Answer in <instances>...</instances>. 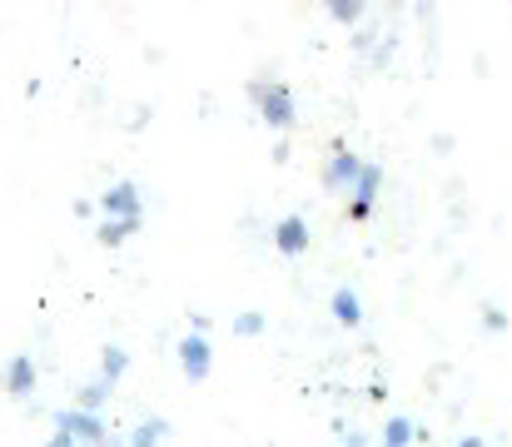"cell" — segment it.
<instances>
[{"label":"cell","instance_id":"cell-13","mask_svg":"<svg viewBox=\"0 0 512 447\" xmlns=\"http://www.w3.org/2000/svg\"><path fill=\"white\" fill-rule=\"evenodd\" d=\"M264 328H269L264 308H244V313H234V318H229V333H234V338H259Z\"/></svg>","mask_w":512,"mask_h":447},{"label":"cell","instance_id":"cell-10","mask_svg":"<svg viewBox=\"0 0 512 447\" xmlns=\"http://www.w3.org/2000/svg\"><path fill=\"white\" fill-rule=\"evenodd\" d=\"M165 433H170V418L150 413V418H140V423L130 428V447H160L165 443Z\"/></svg>","mask_w":512,"mask_h":447},{"label":"cell","instance_id":"cell-14","mask_svg":"<svg viewBox=\"0 0 512 447\" xmlns=\"http://www.w3.org/2000/svg\"><path fill=\"white\" fill-rule=\"evenodd\" d=\"M413 438H418V428H413L408 418H388V423H383V447H408Z\"/></svg>","mask_w":512,"mask_h":447},{"label":"cell","instance_id":"cell-19","mask_svg":"<svg viewBox=\"0 0 512 447\" xmlns=\"http://www.w3.org/2000/svg\"><path fill=\"white\" fill-rule=\"evenodd\" d=\"M105 447H130V443H120V438H115V433H110V438H105Z\"/></svg>","mask_w":512,"mask_h":447},{"label":"cell","instance_id":"cell-5","mask_svg":"<svg viewBox=\"0 0 512 447\" xmlns=\"http://www.w3.org/2000/svg\"><path fill=\"white\" fill-rule=\"evenodd\" d=\"M35 383H40V368H35V358H30V353L5 358V368H0V388H5V398H10V403H25V398L35 393Z\"/></svg>","mask_w":512,"mask_h":447},{"label":"cell","instance_id":"cell-1","mask_svg":"<svg viewBox=\"0 0 512 447\" xmlns=\"http://www.w3.org/2000/svg\"><path fill=\"white\" fill-rule=\"evenodd\" d=\"M244 95H249L254 115H259V120H264L269 130L289 135V130L299 125V100H294V90H289L284 80H274V75H254Z\"/></svg>","mask_w":512,"mask_h":447},{"label":"cell","instance_id":"cell-11","mask_svg":"<svg viewBox=\"0 0 512 447\" xmlns=\"http://www.w3.org/2000/svg\"><path fill=\"white\" fill-rule=\"evenodd\" d=\"M125 373H130V353H125L120 343H105V348H100V378L115 388Z\"/></svg>","mask_w":512,"mask_h":447},{"label":"cell","instance_id":"cell-21","mask_svg":"<svg viewBox=\"0 0 512 447\" xmlns=\"http://www.w3.org/2000/svg\"><path fill=\"white\" fill-rule=\"evenodd\" d=\"M70 447H85V443H75V438H70Z\"/></svg>","mask_w":512,"mask_h":447},{"label":"cell","instance_id":"cell-15","mask_svg":"<svg viewBox=\"0 0 512 447\" xmlns=\"http://www.w3.org/2000/svg\"><path fill=\"white\" fill-rule=\"evenodd\" d=\"M363 0H329V20H339V25H358L363 20Z\"/></svg>","mask_w":512,"mask_h":447},{"label":"cell","instance_id":"cell-8","mask_svg":"<svg viewBox=\"0 0 512 447\" xmlns=\"http://www.w3.org/2000/svg\"><path fill=\"white\" fill-rule=\"evenodd\" d=\"M274 249H279L284 259H304V249H309V224H304V214H284V219L274 224Z\"/></svg>","mask_w":512,"mask_h":447},{"label":"cell","instance_id":"cell-7","mask_svg":"<svg viewBox=\"0 0 512 447\" xmlns=\"http://www.w3.org/2000/svg\"><path fill=\"white\" fill-rule=\"evenodd\" d=\"M378 189H383V169H378V164H363V169H358V184H353V194H348V219H353V224H363V219L373 214Z\"/></svg>","mask_w":512,"mask_h":447},{"label":"cell","instance_id":"cell-6","mask_svg":"<svg viewBox=\"0 0 512 447\" xmlns=\"http://www.w3.org/2000/svg\"><path fill=\"white\" fill-rule=\"evenodd\" d=\"M358 169H363V159H358L353 149L334 145L329 149V159H324V169H319V179H324V189H334V194H353Z\"/></svg>","mask_w":512,"mask_h":447},{"label":"cell","instance_id":"cell-18","mask_svg":"<svg viewBox=\"0 0 512 447\" xmlns=\"http://www.w3.org/2000/svg\"><path fill=\"white\" fill-rule=\"evenodd\" d=\"M339 447H363V433H343V443Z\"/></svg>","mask_w":512,"mask_h":447},{"label":"cell","instance_id":"cell-16","mask_svg":"<svg viewBox=\"0 0 512 447\" xmlns=\"http://www.w3.org/2000/svg\"><path fill=\"white\" fill-rule=\"evenodd\" d=\"M125 239H130V234H125L120 224H110V219H100V229H95V244H100V249H120Z\"/></svg>","mask_w":512,"mask_h":447},{"label":"cell","instance_id":"cell-17","mask_svg":"<svg viewBox=\"0 0 512 447\" xmlns=\"http://www.w3.org/2000/svg\"><path fill=\"white\" fill-rule=\"evenodd\" d=\"M45 447H70V438H65L60 428H55V433H50V443H45Z\"/></svg>","mask_w":512,"mask_h":447},{"label":"cell","instance_id":"cell-12","mask_svg":"<svg viewBox=\"0 0 512 447\" xmlns=\"http://www.w3.org/2000/svg\"><path fill=\"white\" fill-rule=\"evenodd\" d=\"M329 308H334V318H339L343 328H358V323H363V308H358V294H353V289H334Z\"/></svg>","mask_w":512,"mask_h":447},{"label":"cell","instance_id":"cell-3","mask_svg":"<svg viewBox=\"0 0 512 447\" xmlns=\"http://www.w3.org/2000/svg\"><path fill=\"white\" fill-rule=\"evenodd\" d=\"M55 428L85 447H105V438H110L105 413H80V408H60V413H55Z\"/></svg>","mask_w":512,"mask_h":447},{"label":"cell","instance_id":"cell-2","mask_svg":"<svg viewBox=\"0 0 512 447\" xmlns=\"http://www.w3.org/2000/svg\"><path fill=\"white\" fill-rule=\"evenodd\" d=\"M100 219L120 224L125 234H140V229H145V189H140L135 179L110 184V189L100 194Z\"/></svg>","mask_w":512,"mask_h":447},{"label":"cell","instance_id":"cell-9","mask_svg":"<svg viewBox=\"0 0 512 447\" xmlns=\"http://www.w3.org/2000/svg\"><path fill=\"white\" fill-rule=\"evenodd\" d=\"M110 393H115V388H110V383H105V378L95 373L90 383H80V393H75V403H70V408H80V413H105Z\"/></svg>","mask_w":512,"mask_h":447},{"label":"cell","instance_id":"cell-4","mask_svg":"<svg viewBox=\"0 0 512 447\" xmlns=\"http://www.w3.org/2000/svg\"><path fill=\"white\" fill-rule=\"evenodd\" d=\"M179 373H184L189 383H204V378L214 373V343H209L204 333H184V338H179Z\"/></svg>","mask_w":512,"mask_h":447},{"label":"cell","instance_id":"cell-20","mask_svg":"<svg viewBox=\"0 0 512 447\" xmlns=\"http://www.w3.org/2000/svg\"><path fill=\"white\" fill-rule=\"evenodd\" d=\"M458 447H483V443H478V438H463V443H458Z\"/></svg>","mask_w":512,"mask_h":447}]
</instances>
